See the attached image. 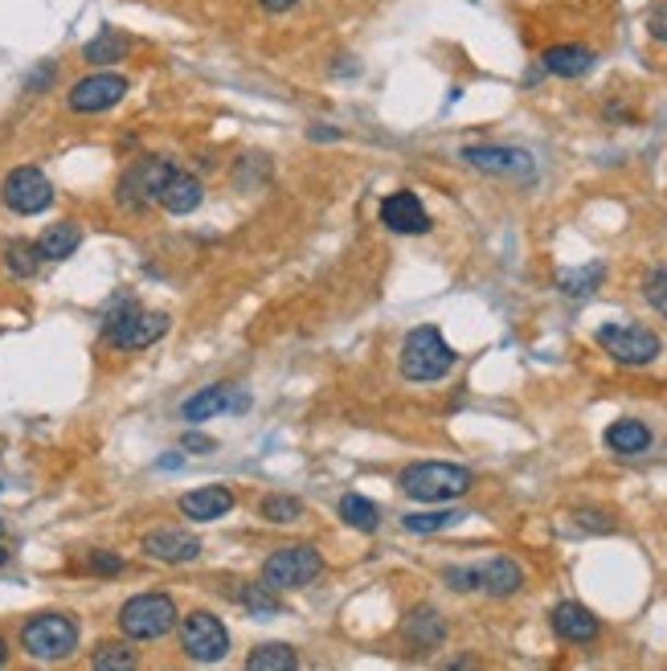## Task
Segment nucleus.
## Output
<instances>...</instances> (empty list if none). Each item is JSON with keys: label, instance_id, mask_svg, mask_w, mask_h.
<instances>
[{"label": "nucleus", "instance_id": "obj_1", "mask_svg": "<svg viewBox=\"0 0 667 671\" xmlns=\"http://www.w3.org/2000/svg\"><path fill=\"white\" fill-rule=\"evenodd\" d=\"M475 484V475L459 463H410V467L398 475V487H402L410 500L418 504H447L467 496Z\"/></svg>", "mask_w": 667, "mask_h": 671}, {"label": "nucleus", "instance_id": "obj_2", "mask_svg": "<svg viewBox=\"0 0 667 671\" xmlns=\"http://www.w3.org/2000/svg\"><path fill=\"white\" fill-rule=\"evenodd\" d=\"M398 365H402L405 381H442L455 369V348L442 340V332L435 324H426V328H414L402 340Z\"/></svg>", "mask_w": 667, "mask_h": 671}, {"label": "nucleus", "instance_id": "obj_3", "mask_svg": "<svg viewBox=\"0 0 667 671\" xmlns=\"http://www.w3.org/2000/svg\"><path fill=\"white\" fill-rule=\"evenodd\" d=\"M176 602L169 593H136L119 606V630L131 643H152L164 639L172 626H176Z\"/></svg>", "mask_w": 667, "mask_h": 671}, {"label": "nucleus", "instance_id": "obj_4", "mask_svg": "<svg viewBox=\"0 0 667 671\" xmlns=\"http://www.w3.org/2000/svg\"><path fill=\"white\" fill-rule=\"evenodd\" d=\"M21 647L37 663H62L74 656L78 647V623L66 614H37L21 626Z\"/></svg>", "mask_w": 667, "mask_h": 671}, {"label": "nucleus", "instance_id": "obj_5", "mask_svg": "<svg viewBox=\"0 0 667 671\" xmlns=\"http://www.w3.org/2000/svg\"><path fill=\"white\" fill-rule=\"evenodd\" d=\"M447 586L450 590H483L492 593V598H508L525 586V574H520V565L513 557H492V562L483 565H450L447 574Z\"/></svg>", "mask_w": 667, "mask_h": 671}, {"label": "nucleus", "instance_id": "obj_6", "mask_svg": "<svg viewBox=\"0 0 667 671\" xmlns=\"http://www.w3.org/2000/svg\"><path fill=\"white\" fill-rule=\"evenodd\" d=\"M324 574V557H320V548L315 545H287V548H275L263 565V586L271 590H303L311 581Z\"/></svg>", "mask_w": 667, "mask_h": 671}, {"label": "nucleus", "instance_id": "obj_7", "mask_svg": "<svg viewBox=\"0 0 667 671\" xmlns=\"http://www.w3.org/2000/svg\"><path fill=\"white\" fill-rule=\"evenodd\" d=\"M169 324L172 320L164 312H143L140 303H124L115 315H107L103 336H107V344L124 348V352H140V348H152L169 332Z\"/></svg>", "mask_w": 667, "mask_h": 671}, {"label": "nucleus", "instance_id": "obj_8", "mask_svg": "<svg viewBox=\"0 0 667 671\" xmlns=\"http://www.w3.org/2000/svg\"><path fill=\"white\" fill-rule=\"evenodd\" d=\"M181 647H185V656L193 663H218L230 651V630H226V623H221L218 614L193 610L185 618V626H181Z\"/></svg>", "mask_w": 667, "mask_h": 671}, {"label": "nucleus", "instance_id": "obj_9", "mask_svg": "<svg viewBox=\"0 0 667 671\" xmlns=\"http://www.w3.org/2000/svg\"><path fill=\"white\" fill-rule=\"evenodd\" d=\"M0 201L9 205L13 213H21V218H33V213H42V209L54 205V185H49V176L42 169L21 164V169H13L4 176Z\"/></svg>", "mask_w": 667, "mask_h": 671}, {"label": "nucleus", "instance_id": "obj_10", "mask_svg": "<svg viewBox=\"0 0 667 671\" xmlns=\"http://www.w3.org/2000/svg\"><path fill=\"white\" fill-rule=\"evenodd\" d=\"M598 344L619 365H652L664 352V340L643 324H606V328H598Z\"/></svg>", "mask_w": 667, "mask_h": 671}, {"label": "nucleus", "instance_id": "obj_11", "mask_svg": "<svg viewBox=\"0 0 667 671\" xmlns=\"http://www.w3.org/2000/svg\"><path fill=\"white\" fill-rule=\"evenodd\" d=\"M172 160L164 157H143L136 160L131 169L119 176V188H115V197H119V205L124 209H143V205H152L156 197H160V188H164V181L172 176Z\"/></svg>", "mask_w": 667, "mask_h": 671}, {"label": "nucleus", "instance_id": "obj_12", "mask_svg": "<svg viewBox=\"0 0 667 671\" xmlns=\"http://www.w3.org/2000/svg\"><path fill=\"white\" fill-rule=\"evenodd\" d=\"M127 94V79L124 74H111V70H99V74H87L78 79L66 94V107L78 111V115H99V111H111L119 99Z\"/></svg>", "mask_w": 667, "mask_h": 671}, {"label": "nucleus", "instance_id": "obj_13", "mask_svg": "<svg viewBox=\"0 0 667 671\" xmlns=\"http://www.w3.org/2000/svg\"><path fill=\"white\" fill-rule=\"evenodd\" d=\"M463 160L471 169L492 172V176H513V181H532V157L520 152V148H499V143H475V148H463Z\"/></svg>", "mask_w": 667, "mask_h": 671}, {"label": "nucleus", "instance_id": "obj_14", "mask_svg": "<svg viewBox=\"0 0 667 671\" xmlns=\"http://www.w3.org/2000/svg\"><path fill=\"white\" fill-rule=\"evenodd\" d=\"M381 221H386L393 234H426L430 230V213H426V205L418 201V193H389L386 201H381Z\"/></svg>", "mask_w": 667, "mask_h": 671}, {"label": "nucleus", "instance_id": "obj_15", "mask_svg": "<svg viewBox=\"0 0 667 671\" xmlns=\"http://www.w3.org/2000/svg\"><path fill=\"white\" fill-rule=\"evenodd\" d=\"M143 553L152 557V562H164V565H185L193 562L197 553H202V541L185 529H156L143 536Z\"/></svg>", "mask_w": 667, "mask_h": 671}, {"label": "nucleus", "instance_id": "obj_16", "mask_svg": "<svg viewBox=\"0 0 667 671\" xmlns=\"http://www.w3.org/2000/svg\"><path fill=\"white\" fill-rule=\"evenodd\" d=\"M549 623L557 630V639H565V643H594L598 639V630H602V623H598L582 602H557L553 614H549Z\"/></svg>", "mask_w": 667, "mask_h": 671}, {"label": "nucleus", "instance_id": "obj_17", "mask_svg": "<svg viewBox=\"0 0 667 671\" xmlns=\"http://www.w3.org/2000/svg\"><path fill=\"white\" fill-rule=\"evenodd\" d=\"M226 409H246V397L233 390V385H209V390L193 393L185 406H181V414H185V421H209L218 418V414H226Z\"/></svg>", "mask_w": 667, "mask_h": 671}, {"label": "nucleus", "instance_id": "obj_18", "mask_svg": "<svg viewBox=\"0 0 667 671\" xmlns=\"http://www.w3.org/2000/svg\"><path fill=\"white\" fill-rule=\"evenodd\" d=\"M233 508V491L221 484H209V487H193L181 496V512L188 520H197V524H209V520H221V516Z\"/></svg>", "mask_w": 667, "mask_h": 671}, {"label": "nucleus", "instance_id": "obj_19", "mask_svg": "<svg viewBox=\"0 0 667 671\" xmlns=\"http://www.w3.org/2000/svg\"><path fill=\"white\" fill-rule=\"evenodd\" d=\"M202 197H205V188H202V181H197L193 172L172 169V176L164 181L156 205H160V209H169V213H176V218H185V213H193V209L202 205Z\"/></svg>", "mask_w": 667, "mask_h": 671}, {"label": "nucleus", "instance_id": "obj_20", "mask_svg": "<svg viewBox=\"0 0 667 671\" xmlns=\"http://www.w3.org/2000/svg\"><path fill=\"white\" fill-rule=\"evenodd\" d=\"M594 49L586 46H549L541 54V66L549 74H557V79H582V74H590L594 70Z\"/></svg>", "mask_w": 667, "mask_h": 671}, {"label": "nucleus", "instance_id": "obj_21", "mask_svg": "<svg viewBox=\"0 0 667 671\" xmlns=\"http://www.w3.org/2000/svg\"><path fill=\"white\" fill-rule=\"evenodd\" d=\"M78 246H82V230H78L74 221H58V225H49L46 234L37 238V251H42V258H49V263L70 258Z\"/></svg>", "mask_w": 667, "mask_h": 671}, {"label": "nucleus", "instance_id": "obj_22", "mask_svg": "<svg viewBox=\"0 0 667 671\" xmlns=\"http://www.w3.org/2000/svg\"><path fill=\"white\" fill-rule=\"evenodd\" d=\"M606 447H610L614 454H643L647 447H652V430L635 418H622L606 430Z\"/></svg>", "mask_w": 667, "mask_h": 671}, {"label": "nucleus", "instance_id": "obj_23", "mask_svg": "<svg viewBox=\"0 0 667 671\" xmlns=\"http://www.w3.org/2000/svg\"><path fill=\"white\" fill-rule=\"evenodd\" d=\"M405 639H414L418 647H438V643L447 639V623L430 606H422L405 618Z\"/></svg>", "mask_w": 667, "mask_h": 671}, {"label": "nucleus", "instance_id": "obj_24", "mask_svg": "<svg viewBox=\"0 0 667 671\" xmlns=\"http://www.w3.org/2000/svg\"><path fill=\"white\" fill-rule=\"evenodd\" d=\"M127 49H131V42H127L124 33H119V30H103L99 37H94V42H87V49H82V54H87V62L107 66V62H119Z\"/></svg>", "mask_w": 667, "mask_h": 671}, {"label": "nucleus", "instance_id": "obj_25", "mask_svg": "<svg viewBox=\"0 0 667 671\" xmlns=\"http://www.w3.org/2000/svg\"><path fill=\"white\" fill-rule=\"evenodd\" d=\"M4 266H9V275H16V279H33L37 266H42L37 242H25V238L9 242V246H4Z\"/></svg>", "mask_w": 667, "mask_h": 671}, {"label": "nucleus", "instance_id": "obj_26", "mask_svg": "<svg viewBox=\"0 0 667 671\" xmlns=\"http://www.w3.org/2000/svg\"><path fill=\"white\" fill-rule=\"evenodd\" d=\"M341 516L344 524H353L357 532H377V524H381V508L365 500V496H357V491H348L341 500Z\"/></svg>", "mask_w": 667, "mask_h": 671}, {"label": "nucleus", "instance_id": "obj_27", "mask_svg": "<svg viewBox=\"0 0 667 671\" xmlns=\"http://www.w3.org/2000/svg\"><path fill=\"white\" fill-rule=\"evenodd\" d=\"M299 659L291 647H283V643H266L258 651H250L246 656V668L250 671H283V668H296Z\"/></svg>", "mask_w": 667, "mask_h": 671}, {"label": "nucleus", "instance_id": "obj_28", "mask_svg": "<svg viewBox=\"0 0 667 671\" xmlns=\"http://www.w3.org/2000/svg\"><path fill=\"white\" fill-rule=\"evenodd\" d=\"M606 279V266L594 263V266H582V270H561L557 282L565 296H590V291H598V282Z\"/></svg>", "mask_w": 667, "mask_h": 671}, {"label": "nucleus", "instance_id": "obj_29", "mask_svg": "<svg viewBox=\"0 0 667 671\" xmlns=\"http://www.w3.org/2000/svg\"><path fill=\"white\" fill-rule=\"evenodd\" d=\"M459 520H463V516L455 512V508H442V512H410L402 524L410 532L426 536V532H442V529H450V524H459Z\"/></svg>", "mask_w": 667, "mask_h": 671}, {"label": "nucleus", "instance_id": "obj_30", "mask_svg": "<svg viewBox=\"0 0 667 671\" xmlns=\"http://www.w3.org/2000/svg\"><path fill=\"white\" fill-rule=\"evenodd\" d=\"M91 668L99 671H119V668H136V651L127 647V643H103L99 651L91 656Z\"/></svg>", "mask_w": 667, "mask_h": 671}, {"label": "nucleus", "instance_id": "obj_31", "mask_svg": "<svg viewBox=\"0 0 667 671\" xmlns=\"http://www.w3.org/2000/svg\"><path fill=\"white\" fill-rule=\"evenodd\" d=\"M299 516H303V504L296 496H266L263 500V520H271V524H296Z\"/></svg>", "mask_w": 667, "mask_h": 671}, {"label": "nucleus", "instance_id": "obj_32", "mask_svg": "<svg viewBox=\"0 0 667 671\" xmlns=\"http://www.w3.org/2000/svg\"><path fill=\"white\" fill-rule=\"evenodd\" d=\"M242 606L250 610V614H275L279 610V602H275V590L271 586H242V590L233 593Z\"/></svg>", "mask_w": 667, "mask_h": 671}, {"label": "nucleus", "instance_id": "obj_33", "mask_svg": "<svg viewBox=\"0 0 667 671\" xmlns=\"http://www.w3.org/2000/svg\"><path fill=\"white\" fill-rule=\"evenodd\" d=\"M643 291H647V303H652L655 312L667 320V266H659V270H652V275H647Z\"/></svg>", "mask_w": 667, "mask_h": 671}, {"label": "nucleus", "instance_id": "obj_34", "mask_svg": "<svg viewBox=\"0 0 667 671\" xmlns=\"http://www.w3.org/2000/svg\"><path fill=\"white\" fill-rule=\"evenodd\" d=\"M91 569L94 574H124V557H119V553H107V548H94Z\"/></svg>", "mask_w": 667, "mask_h": 671}, {"label": "nucleus", "instance_id": "obj_35", "mask_svg": "<svg viewBox=\"0 0 667 671\" xmlns=\"http://www.w3.org/2000/svg\"><path fill=\"white\" fill-rule=\"evenodd\" d=\"M652 37L655 42H667V4H659L652 13Z\"/></svg>", "mask_w": 667, "mask_h": 671}, {"label": "nucleus", "instance_id": "obj_36", "mask_svg": "<svg viewBox=\"0 0 667 671\" xmlns=\"http://www.w3.org/2000/svg\"><path fill=\"white\" fill-rule=\"evenodd\" d=\"M299 0H258V9H263V13H291V9H296Z\"/></svg>", "mask_w": 667, "mask_h": 671}, {"label": "nucleus", "instance_id": "obj_37", "mask_svg": "<svg viewBox=\"0 0 667 671\" xmlns=\"http://www.w3.org/2000/svg\"><path fill=\"white\" fill-rule=\"evenodd\" d=\"M185 451H214V438H205V435H185Z\"/></svg>", "mask_w": 667, "mask_h": 671}, {"label": "nucleus", "instance_id": "obj_38", "mask_svg": "<svg viewBox=\"0 0 667 671\" xmlns=\"http://www.w3.org/2000/svg\"><path fill=\"white\" fill-rule=\"evenodd\" d=\"M311 140H341V131H332V127H311Z\"/></svg>", "mask_w": 667, "mask_h": 671}, {"label": "nucleus", "instance_id": "obj_39", "mask_svg": "<svg viewBox=\"0 0 667 671\" xmlns=\"http://www.w3.org/2000/svg\"><path fill=\"white\" fill-rule=\"evenodd\" d=\"M4 659H9V643L0 639V663H4Z\"/></svg>", "mask_w": 667, "mask_h": 671}, {"label": "nucleus", "instance_id": "obj_40", "mask_svg": "<svg viewBox=\"0 0 667 671\" xmlns=\"http://www.w3.org/2000/svg\"><path fill=\"white\" fill-rule=\"evenodd\" d=\"M4 562H9V553H4V545H0V565H4Z\"/></svg>", "mask_w": 667, "mask_h": 671}]
</instances>
